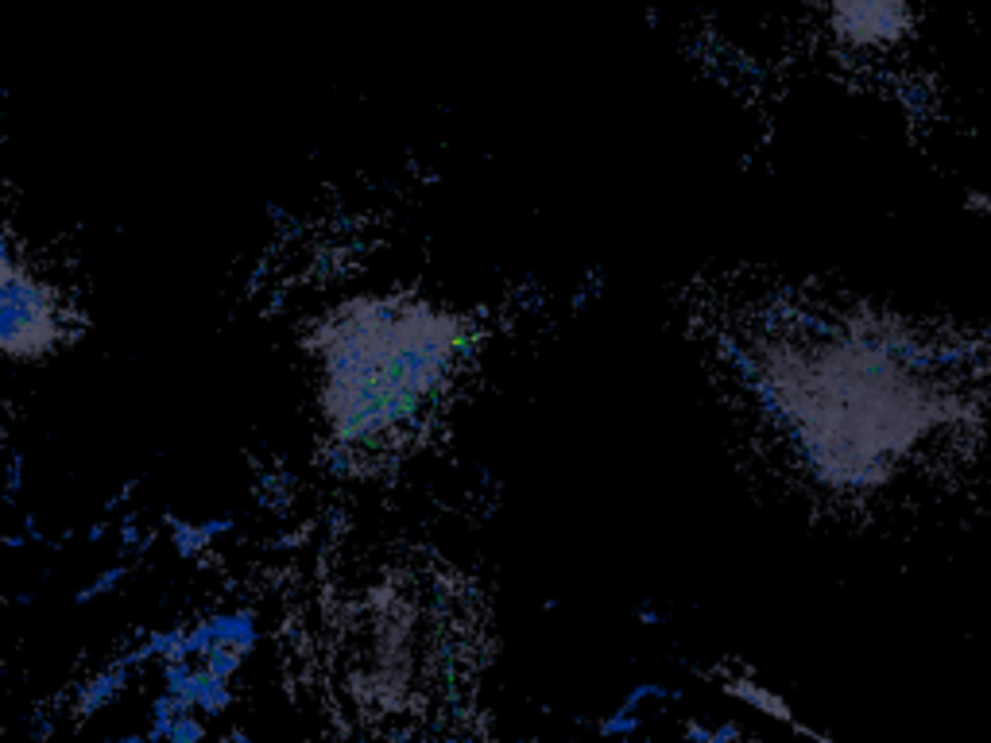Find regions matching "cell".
Segmentation results:
<instances>
[{"label": "cell", "mask_w": 991, "mask_h": 743, "mask_svg": "<svg viewBox=\"0 0 991 743\" xmlns=\"http://www.w3.org/2000/svg\"><path fill=\"white\" fill-rule=\"evenodd\" d=\"M569 743H577V740H569Z\"/></svg>", "instance_id": "cell-21"}, {"label": "cell", "mask_w": 991, "mask_h": 743, "mask_svg": "<svg viewBox=\"0 0 991 743\" xmlns=\"http://www.w3.org/2000/svg\"><path fill=\"white\" fill-rule=\"evenodd\" d=\"M681 740H686V743H713V728L686 725V732H681Z\"/></svg>", "instance_id": "cell-15"}, {"label": "cell", "mask_w": 991, "mask_h": 743, "mask_svg": "<svg viewBox=\"0 0 991 743\" xmlns=\"http://www.w3.org/2000/svg\"><path fill=\"white\" fill-rule=\"evenodd\" d=\"M186 701L195 705V713H205V717H222L225 708H229L233 693H229V681L213 678L210 670H198L195 673V685H190V693H186Z\"/></svg>", "instance_id": "cell-4"}, {"label": "cell", "mask_w": 991, "mask_h": 743, "mask_svg": "<svg viewBox=\"0 0 991 743\" xmlns=\"http://www.w3.org/2000/svg\"><path fill=\"white\" fill-rule=\"evenodd\" d=\"M163 522L171 527V542H175L178 557H198V554H205V550H210V539H205L202 527L178 519V515H171V512L163 515Z\"/></svg>", "instance_id": "cell-5"}, {"label": "cell", "mask_w": 991, "mask_h": 743, "mask_svg": "<svg viewBox=\"0 0 991 743\" xmlns=\"http://www.w3.org/2000/svg\"><path fill=\"white\" fill-rule=\"evenodd\" d=\"M128 670H133V666L113 663L109 670H101L93 681H86V685H81V693H78V713H81V717H89V713L105 708L109 701H113L116 693L128 685Z\"/></svg>", "instance_id": "cell-2"}, {"label": "cell", "mask_w": 991, "mask_h": 743, "mask_svg": "<svg viewBox=\"0 0 991 743\" xmlns=\"http://www.w3.org/2000/svg\"><path fill=\"white\" fill-rule=\"evenodd\" d=\"M105 534H109V522H93V527L86 531V539H89V542H101Z\"/></svg>", "instance_id": "cell-17"}, {"label": "cell", "mask_w": 991, "mask_h": 743, "mask_svg": "<svg viewBox=\"0 0 991 743\" xmlns=\"http://www.w3.org/2000/svg\"><path fill=\"white\" fill-rule=\"evenodd\" d=\"M20 480H24V461L12 453V461H9V484H4V500H16V492H20Z\"/></svg>", "instance_id": "cell-12"}, {"label": "cell", "mask_w": 991, "mask_h": 743, "mask_svg": "<svg viewBox=\"0 0 991 743\" xmlns=\"http://www.w3.org/2000/svg\"><path fill=\"white\" fill-rule=\"evenodd\" d=\"M713 743H743V735L736 725H720V728H713Z\"/></svg>", "instance_id": "cell-16"}, {"label": "cell", "mask_w": 991, "mask_h": 743, "mask_svg": "<svg viewBox=\"0 0 991 743\" xmlns=\"http://www.w3.org/2000/svg\"><path fill=\"white\" fill-rule=\"evenodd\" d=\"M202 531H205V539H217V534H229L233 531V519L229 515H222V519H210V522H202Z\"/></svg>", "instance_id": "cell-14"}, {"label": "cell", "mask_w": 991, "mask_h": 743, "mask_svg": "<svg viewBox=\"0 0 991 743\" xmlns=\"http://www.w3.org/2000/svg\"><path fill=\"white\" fill-rule=\"evenodd\" d=\"M27 542V534H4V546L9 550H20Z\"/></svg>", "instance_id": "cell-18"}, {"label": "cell", "mask_w": 991, "mask_h": 743, "mask_svg": "<svg viewBox=\"0 0 991 743\" xmlns=\"http://www.w3.org/2000/svg\"><path fill=\"white\" fill-rule=\"evenodd\" d=\"M124 577H128V566H109L105 574H98L93 581L86 584V589H81L78 596H74V604H89V601H98V596L113 593V589L124 581Z\"/></svg>", "instance_id": "cell-6"}, {"label": "cell", "mask_w": 991, "mask_h": 743, "mask_svg": "<svg viewBox=\"0 0 991 743\" xmlns=\"http://www.w3.org/2000/svg\"><path fill=\"white\" fill-rule=\"evenodd\" d=\"M240 663H244V655H237V651H229V646H217V651H210V655L202 658V666L213 673V678L229 681L233 673L240 670Z\"/></svg>", "instance_id": "cell-7"}, {"label": "cell", "mask_w": 991, "mask_h": 743, "mask_svg": "<svg viewBox=\"0 0 991 743\" xmlns=\"http://www.w3.org/2000/svg\"><path fill=\"white\" fill-rule=\"evenodd\" d=\"M136 488H140V480H128V484H124L121 492H116L113 500H109V504H105V512H109V515H113V512H121V507L128 504V500H133V492H136Z\"/></svg>", "instance_id": "cell-13"}, {"label": "cell", "mask_w": 991, "mask_h": 743, "mask_svg": "<svg viewBox=\"0 0 991 743\" xmlns=\"http://www.w3.org/2000/svg\"><path fill=\"white\" fill-rule=\"evenodd\" d=\"M841 32L856 43H883V39L903 36V27L911 24V12L903 4H849L837 9Z\"/></svg>", "instance_id": "cell-1"}, {"label": "cell", "mask_w": 991, "mask_h": 743, "mask_svg": "<svg viewBox=\"0 0 991 743\" xmlns=\"http://www.w3.org/2000/svg\"><path fill=\"white\" fill-rule=\"evenodd\" d=\"M210 624H213V631H217V646H229V651H237V655L252 651V646H256V639H260L256 616H252V612H229V616H213Z\"/></svg>", "instance_id": "cell-3"}, {"label": "cell", "mask_w": 991, "mask_h": 743, "mask_svg": "<svg viewBox=\"0 0 991 743\" xmlns=\"http://www.w3.org/2000/svg\"><path fill=\"white\" fill-rule=\"evenodd\" d=\"M195 666L190 663H163V681H167V693H175V697H186L190 693V685H195Z\"/></svg>", "instance_id": "cell-9"}, {"label": "cell", "mask_w": 991, "mask_h": 743, "mask_svg": "<svg viewBox=\"0 0 991 743\" xmlns=\"http://www.w3.org/2000/svg\"><path fill=\"white\" fill-rule=\"evenodd\" d=\"M670 697H678V693H670L666 685H658V681H643V685H636V690L628 693V701L619 708H628V713H636L643 701H670Z\"/></svg>", "instance_id": "cell-10"}, {"label": "cell", "mask_w": 991, "mask_h": 743, "mask_svg": "<svg viewBox=\"0 0 991 743\" xmlns=\"http://www.w3.org/2000/svg\"><path fill=\"white\" fill-rule=\"evenodd\" d=\"M121 743H151L148 735H128V740H121Z\"/></svg>", "instance_id": "cell-20"}, {"label": "cell", "mask_w": 991, "mask_h": 743, "mask_svg": "<svg viewBox=\"0 0 991 743\" xmlns=\"http://www.w3.org/2000/svg\"><path fill=\"white\" fill-rule=\"evenodd\" d=\"M639 616H643V624H663V616H658L655 608H643V612H639Z\"/></svg>", "instance_id": "cell-19"}, {"label": "cell", "mask_w": 991, "mask_h": 743, "mask_svg": "<svg viewBox=\"0 0 991 743\" xmlns=\"http://www.w3.org/2000/svg\"><path fill=\"white\" fill-rule=\"evenodd\" d=\"M639 725H643V720H639L636 713H628V708H616V713H609V717L597 725V732H601V735H624V740H631V735L639 732Z\"/></svg>", "instance_id": "cell-8"}, {"label": "cell", "mask_w": 991, "mask_h": 743, "mask_svg": "<svg viewBox=\"0 0 991 743\" xmlns=\"http://www.w3.org/2000/svg\"><path fill=\"white\" fill-rule=\"evenodd\" d=\"M167 743H205V728L202 720L190 713V717H178L175 725H171V740Z\"/></svg>", "instance_id": "cell-11"}]
</instances>
